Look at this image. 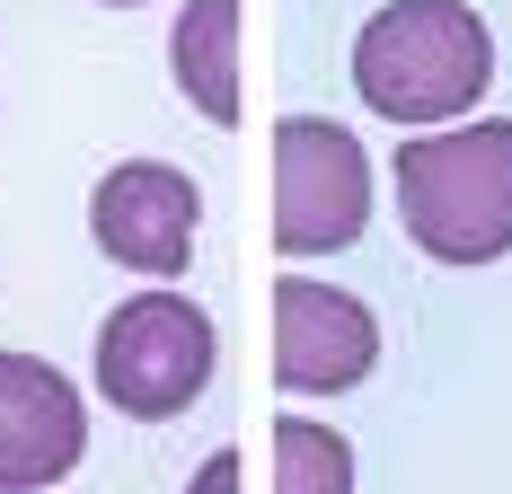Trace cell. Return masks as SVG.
<instances>
[{"label": "cell", "instance_id": "obj_7", "mask_svg": "<svg viewBox=\"0 0 512 494\" xmlns=\"http://www.w3.org/2000/svg\"><path fill=\"white\" fill-rule=\"evenodd\" d=\"M80 450H89L80 389L36 353H0V494L62 486L80 468Z\"/></svg>", "mask_w": 512, "mask_h": 494}, {"label": "cell", "instance_id": "obj_2", "mask_svg": "<svg viewBox=\"0 0 512 494\" xmlns=\"http://www.w3.org/2000/svg\"><path fill=\"white\" fill-rule=\"evenodd\" d=\"M495 36L468 0H389L354 36V89L389 124H451L486 98Z\"/></svg>", "mask_w": 512, "mask_h": 494}, {"label": "cell", "instance_id": "obj_3", "mask_svg": "<svg viewBox=\"0 0 512 494\" xmlns=\"http://www.w3.org/2000/svg\"><path fill=\"white\" fill-rule=\"evenodd\" d=\"M221 336L186 292H133L98 327V397L133 424H168L212 389Z\"/></svg>", "mask_w": 512, "mask_h": 494}, {"label": "cell", "instance_id": "obj_9", "mask_svg": "<svg viewBox=\"0 0 512 494\" xmlns=\"http://www.w3.org/2000/svg\"><path fill=\"white\" fill-rule=\"evenodd\" d=\"M274 494H354V442L336 424L283 415L274 424Z\"/></svg>", "mask_w": 512, "mask_h": 494}, {"label": "cell", "instance_id": "obj_1", "mask_svg": "<svg viewBox=\"0 0 512 494\" xmlns=\"http://www.w3.org/2000/svg\"><path fill=\"white\" fill-rule=\"evenodd\" d=\"M398 221L442 265L512 256V115H477V124L398 142Z\"/></svg>", "mask_w": 512, "mask_h": 494}, {"label": "cell", "instance_id": "obj_11", "mask_svg": "<svg viewBox=\"0 0 512 494\" xmlns=\"http://www.w3.org/2000/svg\"><path fill=\"white\" fill-rule=\"evenodd\" d=\"M106 9H142V0H106Z\"/></svg>", "mask_w": 512, "mask_h": 494}, {"label": "cell", "instance_id": "obj_10", "mask_svg": "<svg viewBox=\"0 0 512 494\" xmlns=\"http://www.w3.org/2000/svg\"><path fill=\"white\" fill-rule=\"evenodd\" d=\"M186 494H239V450H212L204 468H195V486Z\"/></svg>", "mask_w": 512, "mask_h": 494}, {"label": "cell", "instance_id": "obj_4", "mask_svg": "<svg viewBox=\"0 0 512 494\" xmlns=\"http://www.w3.org/2000/svg\"><path fill=\"white\" fill-rule=\"evenodd\" d=\"M371 230V159L327 115L274 124V247L283 256H336Z\"/></svg>", "mask_w": 512, "mask_h": 494}, {"label": "cell", "instance_id": "obj_8", "mask_svg": "<svg viewBox=\"0 0 512 494\" xmlns=\"http://www.w3.org/2000/svg\"><path fill=\"white\" fill-rule=\"evenodd\" d=\"M168 71L204 124H239V0H186L168 27Z\"/></svg>", "mask_w": 512, "mask_h": 494}, {"label": "cell", "instance_id": "obj_5", "mask_svg": "<svg viewBox=\"0 0 512 494\" xmlns=\"http://www.w3.org/2000/svg\"><path fill=\"white\" fill-rule=\"evenodd\" d=\"M195 230H204V186L168 159H115L89 186V239L133 274H186Z\"/></svg>", "mask_w": 512, "mask_h": 494}, {"label": "cell", "instance_id": "obj_6", "mask_svg": "<svg viewBox=\"0 0 512 494\" xmlns=\"http://www.w3.org/2000/svg\"><path fill=\"white\" fill-rule=\"evenodd\" d=\"M371 362H380V318L354 292L309 283V274L274 283V380L283 389L336 397V389H362Z\"/></svg>", "mask_w": 512, "mask_h": 494}]
</instances>
